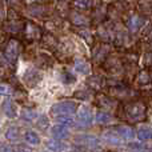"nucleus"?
<instances>
[{
    "mask_svg": "<svg viewBox=\"0 0 152 152\" xmlns=\"http://www.w3.org/2000/svg\"><path fill=\"white\" fill-rule=\"evenodd\" d=\"M21 116H23V119H26V120H34V119L36 118V112H34V111H24V112L21 113Z\"/></svg>",
    "mask_w": 152,
    "mask_h": 152,
    "instance_id": "19",
    "label": "nucleus"
},
{
    "mask_svg": "<svg viewBox=\"0 0 152 152\" xmlns=\"http://www.w3.org/2000/svg\"><path fill=\"white\" fill-rule=\"evenodd\" d=\"M18 136H19V131H18V128H15V127L10 128L7 131V134H5V137H7V139H10V140L18 139Z\"/></svg>",
    "mask_w": 152,
    "mask_h": 152,
    "instance_id": "16",
    "label": "nucleus"
},
{
    "mask_svg": "<svg viewBox=\"0 0 152 152\" xmlns=\"http://www.w3.org/2000/svg\"><path fill=\"white\" fill-rule=\"evenodd\" d=\"M11 94H12V88L8 84H0V95L7 96V95H11Z\"/></svg>",
    "mask_w": 152,
    "mask_h": 152,
    "instance_id": "17",
    "label": "nucleus"
},
{
    "mask_svg": "<svg viewBox=\"0 0 152 152\" xmlns=\"http://www.w3.org/2000/svg\"><path fill=\"white\" fill-rule=\"evenodd\" d=\"M75 69L79 72V74L87 75L89 72V64L86 63L84 60H81V59H77V60L75 61Z\"/></svg>",
    "mask_w": 152,
    "mask_h": 152,
    "instance_id": "8",
    "label": "nucleus"
},
{
    "mask_svg": "<svg viewBox=\"0 0 152 152\" xmlns=\"http://www.w3.org/2000/svg\"><path fill=\"white\" fill-rule=\"evenodd\" d=\"M3 111H4L5 116H8V118H15L16 116V111H15V108H13L11 100H5V102L3 103Z\"/></svg>",
    "mask_w": 152,
    "mask_h": 152,
    "instance_id": "9",
    "label": "nucleus"
},
{
    "mask_svg": "<svg viewBox=\"0 0 152 152\" xmlns=\"http://www.w3.org/2000/svg\"><path fill=\"white\" fill-rule=\"evenodd\" d=\"M116 132L120 135L121 139H126V140H129V139H132V137L135 136L134 129L129 128V127H127V126H123V127L116 128Z\"/></svg>",
    "mask_w": 152,
    "mask_h": 152,
    "instance_id": "5",
    "label": "nucleus"
},
{
    "mask_svg": "<svg viewBox=\"0 0 152 152\" xmlns=\"http://www.w3.org/2000/svg\"><path fill=\"white\" fill-rule=\"evenodd\" d=\"M74 5L80 10H87L91 5V0H74Z\"/></svg>",
    "mask_w": 152,
    "mask_h": 152,
    "instance_id": "15",
    "label": "nucleus"
},
{
    "mask_svg": "<svg viewBox=\"0 0 152 152\" xmlns=\"http://www.w3.org/2000/svg\"><path fill=\"white\" fill-rule=\"evenodd\" d=\"M77 119L83 126H88L89 123L92 121V112L87 105H83V107L79 110L77 112Z\"/></svg>",
    "mask_w": 152,
    "mask_h": 152,
    "instance_id": "4",
    "label": "nucleus"
},
{
    "mask_svg": "<svg viewBox=\"0 0 152 152\" xmlns=\"http://www.w3.org/2000/svg\"><path fill=\"white\" fill-rule=\"evenodd\" d=\"M148 80H150L148 75L145 74V72H142V75H140V81H142V83H148Z\"/></svg>",
    "mask_w": 152,
    "mask_h": 152,
    "instance_id": "21",
    "label": "nucleus"
},
{
    "mask_svg": "<svg viewBox=\"0 0 152 152\" xmlns=\"http://www.w3.org/2000/svg\"><path fill=\"white\" fill-rule=\"evenodd\" d=\"M61 79H64V83H74L75 81V76L72 74H69V72H64L63 75H61Z\"/></svg>",
    "mask_w": 152,
    "mask_h": 152,
    "instance_id": "20",
    "label": "nucleus"
},
{
    "mask_svg": "<svg viewBox=\"0 0 152 152\" xmlns=\"http://www.w3.org/2000/svg\"><path fill=\"white\" fill-rule=\"evenodd\" d=\"M26 142L31 145H37L40 143V137L35 131H28L26 134Z\"/></svg>",
    "mask_w": 152,
    "mask_h": 152,
    "instance_id": "10",
    "label": "nucleus"
},
{
    "mask_svg": "<svg viewBox=\"0 0 152 152\" xmlns=\"http://www.w3.org/2000/svg\"><path fill=\"white\" fill-rule=\"evenodd\" d=\"M137 137H139L142 142H147V140L152 139V128L148 126L142 127V128L137 131Z\"/></svg>",
    "mask_w": 152,
    "mask_h": 152,
    "instance_id": "6",
    "label": "nucleus"
},
{
    "mask_svg": "<svg viewBox=\"0 0 152 152\" xmlns=\"http://www.w3.org/2000/svg\"><path fill=\"white\" fill-rule=\"evenodd\" d=\"M47 148L52 152H60L63 150V145H61V143L58 142V140H50V142L47 143Z\"/></svg>",
    "mask_w": 152,
    "mask_h": 152,
    "instance_id": "13",
    "label": "nucleus"
},
{
    "mask_svg": "<svg viewBox=\"0 0 152 152\" xmlns=\"http://www.w3.org/2000/svg\"><path fill=\"white\" fill-rule=\"evenodd\" d=\"M56 121H58L59 124H72V119L69 118V116H58L56 118Z\"/></svg>",
    "mask_w": 152,
    "mask_h": 152,
    "instance_id": "18",
    "label": "nucleus"
},
{
    "mask_svg": "<svg viewBox=\"0 0 152 152\" xmlns=\"http://www.w3.org/2000/svg\"><path fill=\"white\" fill-rule=\"evenodd\" d=\"M104 140H105V142H108V143H111V144H119V143L121 142V137H120V135H119L118 132H116V129H115V131L105 132Z\"/></svg>",
    "mask_w": 152,
    "mask_h": 152,
    "instance_id": "7",
    "label": "nucleus"
},
{
    "mask_svg": "<svg viewBox=\"0 0 152 152\" xmlns=\"http://www.w3.org/2000/svg\"><path fill=\"white\" fill-rule=\"evenodd\" d=\"M52 113L56 116H69L77 111V104L75 102H60L52 107Z\"/></svg>",
    "mask_w": 152,
    "mask_h": 152,
    "instance_id": "1",
    "label": "nucleus"
},
{
    "mask_svg": "<svg viewBox=\"0 0 152 152\" xmlns=\"http://www.w3.org/2000/svg\"><path fill=\"white\" fill-rule=\"evenodd\" d=\"M51 134H52V136L58 140L67 139V137L69 136L68 128H67L66 126H63V124H56V126H53L52 128H51Z\"/></svg>",
    "mask_w": 152,
    "mask_h": 152,
    "instance_id": "3",
    "label": "nucleus"
},
{
    "mask_svg": "<svg viewBox=\"0 0 152 152\" xmlns=\"http://www.w3.org/2000/svg\"><path fill=\"white\" fill-rule=\"evenodd\" d=\"M143 23H144V21H143L139 16H134V18L131 19V21H129V29H131L132 32H136L137 29L142 27Z\"/></svg>",
    "mask_w": 152,
    "mask_h": 152,
    "instance_id": "12",
    "label": "nucleus"
},
{
    "mask_svg": "<svg viewBox=\"0 0 152 152\" xmlns=\"http://www.w3.org/2000/svg\"><path fill=\"white\" fill-rule=\"evenodd\" d=\"M29 1H36V0H29Z\"/></svg>",
    "mask_w": 152,
    "mask_h": 152,
    "instance_id": "23",
    "label": "nucleus"
},
{
    "mask_svg": "<svg viewBox=\"0 0 152 152\" xmlns=\"http://www.w3.org/2000/svg\"><path fill=\"white\" fill-rule=\"evenodd\" d=\"M0 152H13L8 145H0Z\"/></svg>",
    "mask_w": 152,
    "mask_h": 152,
    "instance_id": "22",
    "label": "nucleus"
},
{
    "mask_svg": "<svg viewBox=\"0 0 152 152\" xmlns=\"http://www.w3.org/2000/svg\"><path fill=\"white\" fill-rule=\"evenodd\" d=\"M95 120H96V123H99V124H108L112 121V116L107 112H99L96 115V119H95Z\"/></svg>",
    "mask_w": 152,
    "mask_h": 152,
    "instance_id": "11",
    "label": "nucleus"
},
{
    "mask_svg": "<svg viewBox=\"0 0 152 152\" xmlns=\"http://www.w3.org/2000/svg\"><path fill=\"white\" fill-rule=\"evenodd\" d=\"M19 51H20V47H19V43L16 40H10L7 48H5V58L10 63H13V61L18 59L19 56Z\"/></svg>",
    "mask_w": 152,
    "mask_h": 152,
    "instance_id": "2",
    "label": "nucleus"
},
{
    "mask_svg": "<svg viewBox=\"0 0 152 152\" xmlns=\"http://www.w3.org/2000/svg\"><path fill=\"white\" fill-rule=\"evenodd\" d=\"M140 104H135L132 105L131 108H129V116H131L132 119H135V120H139V119H142L143 116H144V112H137V108H139Z\"/></svg>",
    "mask_w": 152,
    "mask_h": 152,
    "instance_id": "14",
    "label": "nucleus"
}]
</instances>
